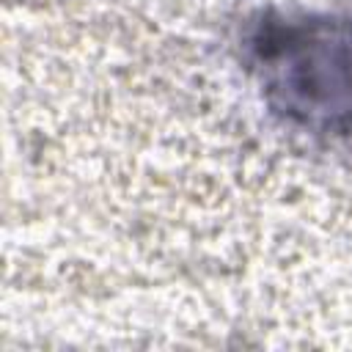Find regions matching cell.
I'll list each match as a JSON object with an SVG mask.
<instances>
[{
    "label": "cell",
    "instance_id": "1",
    "mask_svg": "<svg viewBox=\"0 0 352 352\" xmlns=\"http://www.w3.org/2000/svg\"><path fill=\"white\" fill-rule=\"evenodd\" d=\"M239 60L267 110L319 138H352V11L261 8L242 22Z\"/></svg>",
    "mask_w": 352,
    "mask_h": 352
}]
</instances>
